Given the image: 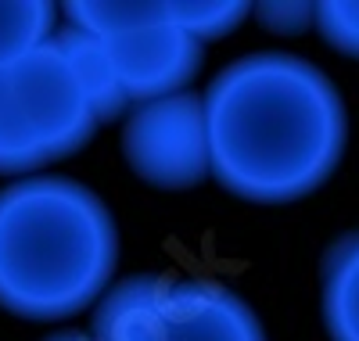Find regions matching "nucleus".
I'll list each match as a JSON object with an SVG mask.
<instances>
[{"instance_id":"obj_5","label":"nucleus","mask_w":359,"mask_h":341,"mask_svg":"<svg viewBox=\"0 0 359 341\" xmlns=\"http://www.w3.org/2000/svg\"><path fill=\"white\" fill-rule=\"evenodd\" d=\"M123 151L130 169L162 191H187L212 173V147H208L205 98L176 94L133 108Z\"/></svg>"},{"instance_id":"obj_7","label":"nucleus","mask_w":359,"mask_h":341,"mask_svg":"<svg viewBox=\"0 0 359 341\" xmlns=\"http://www.w3.org/2000/svg\"><path fill=\"white\" fill-rule=\"evenodd\" d=\"M54 40H57V47L65 51V58H69V65H72V72H76V79L83 86L90 108H94V115L101 122L123 115L130 108L126 86H123V79H118V69H115L104 40L90 36V33H79V29H72V25H65Z\"/></svg>"},{"instance_id":"obj_8","label":"nucleus","mask_w":359,"mask_h":341,"mask_svg":"<svg viewBox=\"0 0 359 341\" xmlns=\"http://www.w3.org/2000/svg\"><path fill=\"white\" fill-rule=\"evenodd\" d=\"M323 320L331 341H359V234L323 259Z\"/></svg>"},{"instance_id":"obj_1","label":"nucleus","mask_w":359,"mask_h":341,"mask_svg":"<svg viewBox=\"0 0 359 341\" xmlns=\"http://www.w3.org/2000/svg\"><path fill=\"white\" fill-rule=\"evenodd\" d=\"M205 122L219 187L259 205L313 194L341 162L348 137L334 83L284 51L226 65L205 90Z\"/></svg>"},{"instance_id":"obj_9","label":"nucleus","mask_w":359,"mask_h":341,"mask_svg":"<svg viewBox=\"0 0 359 341\" xmlns=\"http://www.w3.org/2000/svg\"><path fill=\"white\" fill-rule=\"evenodd\" d=\"M65 18L79 33L97 40H115L133 29L155 25L169 18V0H86V4H65Z\"/></svg>"},{"instance_id":"obj_13","label":"nucleus","mask_w":359,"mask_h":341,"mask_svg":"<svg viewBox=\"0 0 359 341\" xmlns=\"http://www.w3.org/2000/svg\"><path fill=\"white\" fill-rule=\"evenodd\" d=\"M255 15L269 33H284V36H294L316 25V4H259Z\"/></svg>"},{"instance_id":"obj_10","label":"nucleus","mask_w":359,"mask_h":341,"mask_svg":"<svg viewBox=\"0 0 359 341\" xmlns=\"http://www.w3.org/2000/svg\"><path fill=\"white\" fill-rule=\"evenodd\" d=\"M54 4H40V0L0 4V69L54 40Z\"/></svg>"},{"instance_id":"obj_2","label":"nucleus","mask_w":359,"mask_h":341,"mask_svg":"<svg viewBox=\"0 0 359 341\" xmlns=\"http://www.w3.org/2000/svg\"><path fill=\"white\" fill-rule=\"evenodd\" d=\"M118 259L104 201L65 176H29L0 191V309L62 320L94 305Z\"/></svg>"},{"instance_id":"obj_3","label":"nucleus","mask_w":359,"mask_h":341,"mask_svg":"<svg viewBox=\"0 0 359 341\" xmlns=\"http://www.w3.org/2000/svg\"><path fill=\"white\" fill-rule=\"evenodd\" d=\"M57 40L0 69V173L15 176L69 159L97 130Z\"/></svg>"},{"instance_id":"obj_4","label":"nucleus","mask_w":359,"mask_h":341,"mask_svg":"<svg viewBox=\"0 0 359 341\" xmlns=\"http://www.w3.org/2000/svg\"><path fill=\"white\" fill-rule=\"evenodd\" d=\"M94 341H266V334L252 309L212 276L144 273L101 298Z\"/></svg>"},{"instance_id":"obj_11","label":"nucleus","mask_w":359,"mask_h":341,"mask_svg":"<svg viewBox=\"0 0 359 341\" xmlns=\"http://www.w3.org/2000/svg\"><path fill=\"white\" fill-rule=\"evenodd\" d=\"M248 11L252 8L241 0H169V18L198 44L230 36Z\"/></svg>"},{"instance_id":"obj_6","label":"nucleus","mask_w":359,"mask_h":341,"mask_svg":"<svg viewBox=\"0 0 359 341\" xmlns=\"http://www.w3.org/2000/svg\"><path fill=\"white\" fill-rule=\"evenodd\" d=\"M104 44L118 69V79L126 86V98L137 108L187 94V83L201 69V44L187 36L172 18L133 29V33Z\"/></svg>"},{"instance_id":"obj_12","label":"nucleus","mask_w":359,"mask_h":341,"mask_svg":"<svg viewBox=\"0 0 359 341\" xmlns=\"http://www.w3.org/2000/svg\"><path fill=\"white\" fill-rule=\"evenodd\" d=\"M316 29L334 51L359 58V4H352V0L316 4Z\"/></svg>"}]
</instances>
